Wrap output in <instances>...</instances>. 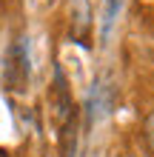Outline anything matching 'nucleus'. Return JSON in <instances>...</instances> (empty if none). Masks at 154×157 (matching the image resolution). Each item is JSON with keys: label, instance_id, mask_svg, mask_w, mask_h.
<instances>
[{"label": "nucleus", "instance_id": "f257e3e1", "mask_svg": "<svg viewBox=\"0 0 154 157\" xmlns=\"http://www.w3.org/2000/svg\"><path fill=\"white\" fill-rule=\"evenodd\" d=\"M69 12H71V32L80 37L83 29H88V23H92V9H88L86 0H71Z\"/></svg>", "mask_w": 154, "mask_h": 157}, {"label": "nucleus", "instance_id": "f03ea898", "mask_svg": "<svg viewBox=\"0 0 154 157\" xmlns=\"http://www.w3.org/2000/svg\"><path fill=\"white\" fill-rule=\"evenodd\" d=\"M143 143H146V149L154 154V109L146 114V120H143Z\"/></svg>", "mask_w": 154, "mask_h": 157}]
</instances>
